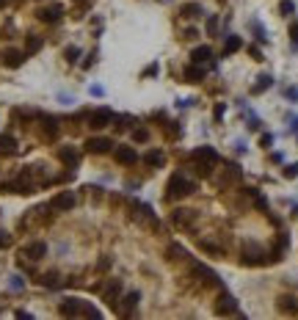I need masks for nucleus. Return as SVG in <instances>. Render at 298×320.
Listing matches in <instances>:
<instances>
[{
	"mask_svg": "<svg viewBox=\"0 0 298 320\" xmlns=\"http://www.w3.org/2000/svg\"><path fill=\"white\" fill-rule=\"evenodd\" d=\"M168 193L166 199H185V196H191L193 190H196V182L193 179H185L182 174H174L171 179H168Z\"/></svg>",
	"mask_w": 298,
	"mask_h": 320,
	"instance_id": "nucleus-1",
	"label": "nucleus"
},
{
	"mask_svg": "<svg viewBox=\"0 0 298 320\" xmlns=\"http://www.w3.org/2000/svg\"><path fill=\"white\" fill-rule=\"evenodd\" d=\"M100 296L108 307H116V304H119V296H122V282L119 279H108L105 285H100Z\"/></svg>",
	"mask_w": 298,
	"mask_h": 320,
	"instance_id": "nucleus-2",
	"label": "nucleus"
},
{
	"mask_svg": "<svg viewBox=\"0 0 298 320\" xmlns=\"http://www.w3.org/2000/svg\"><path fill=\"white\" fill-rule=\"evenodd\" d=\"M111 122H114V113L108 111V108H100V111H94L89 116V127H91V130H102V127H108Z\"/></svg>",
	"mask_w": 298,
	"mask_h": 320,
	"instance_id": "nucleus-3",
	"label": "nucleus"
},
{
	"mask_svg": "<svg viewBox=\"0 0 298 320\" xmlns=\"http://www.w3.org/2000/svg\"><path fill=\"white\" fill-rule=\"evenodd\" d=\"M75 202H78V199H75V193H72V190H64V193H58L53 202H50V207L58 210V213H64V210H72V207H75Z\"/></svg>",
	"mask_w": 298,
	"mask_h": 320,
	"instance_id": "nucleus-4",
	"label": "nucleus"
},
{
	"mask_svg": "<svg viewBox=\"0 0 298 320\" xmlns=\"http://www.w3.org/2000/svg\"><path fill=\"white\" fill-rule=\"evenodd\" d=\"M193 163H207V166H213V163H218V152H215L213 147H199L193 149Z\"/></svg>",
	"mask_w": 298,
	"mask_h": 320,
	"instance_id": "nucleus-5",
	"label": "nucleus"
},
{
	"mask_svg": "<svg viewBox=\"0 0 298 320\" xmlns=\"http://www.w3.org/2000/svg\"><path fill=\"white\" fill-rule=\"evenodd\" d=\"M111 147H114L111 138H89V141H86V149H89L91 155H105V152H111Z\"/></svg>",
	"mask_w": 298,
	"mask_h": 320,
	"instance_id": "nucleus-6",
	"label": "nucleus"
},
{
	"mask_svg": "<svg viewBox=\"0 0 298 320\" xmlns=\"http://www.w3.org/2000/svg\"><path fill=\"white\" fill-rule=\"evenodd\" d=\"M58 160L64 163L66 168H78V163H80V155L75 152L72 147H61V149H58Z\"/></svg>",
	"mask_w": 298,
	"mask_h": 320,
	"instance_id": "nucleus-7",
	"label": "nucleus"
},
{
	"mask_svg": "<svg viewBox=\"0 0 298 320\" xmlns=\"http://www.w3.org/2000/svg\"><path fill=\"white\" fill-rule=\"evenodd\" d=\"M215 315H235V298L229 293H221L215 304Z\"/></svg>",
	"mask_w": 298,
	"mask_h": 320,
	"instance_id": "nucleus-8",
	"label": "nucleus"
},
{
	"mask_svg": "<svg viewBox=\"0 0 298 320\" xmlns=\"http://www.w3.org/2000/svg\"><path fill=\"white\" fill-rule=\"evenodd\" d=\"M83 312V301H78V298H66L64 304H61V315L64 318H75V315Z\"/></svg>",
	"mask_w": 298,
	"mask_h": 320,
	"instance_id": "nucleus-9",
	"label": "nucleus"
},
{
	"mask_svg": "<svg viewBox=\"0 0 298 320\" xmlns=\"http://www.w3.org/2000/svg\"><path fill=\"white\" fill-rule=\"evenodd\" d=\"M61 14H64V8H61V6H50V8H39L36 17L42 19V22H58Z\"/></svg>",
	"mask_w": 298,
	"mask_h": 320,
	"instance_id": "nucleus-10",
	"label": "nucleus"
},
{
	"mask_svg": "<svg viewBox=\"0 0 298 320\" xmlns=\"http://www.w3.org/2000/svg\"><path fill=\"white\" fill-rule=\"evenodd\" d=\"M116 160H119L122 166H133V163H138V155L133 147H119L116 149Z\"/></svg>",
	"mask_w": 298,
	"mask_h": 320,
	"instance_id": "nucleus-11",
	"label": "nucleus"
},
{
	"mask_svg": "<svg viewBox=\"0 0 298 320\" xmlns=\"http://www.w3.org/2000/svg\"><path fill=\"white\" fill-rule=\"evenodd\" d=\"M28 260H42L44 254H47V246L42 243V240H36V243H28L25 246V251H22Z\"/></svg>",
	"mask_w": 298,
	"mask_h": 320,
	"instance_id": "nucleus-12",
	"label": "nucleus"
},
{
	"mask_svg": "<svg viewBox=\"0 0 298 320\" xmlns=\"http://www.w3.org/2000/svg\"><path fill=\"white\" fill-rule=\"evenodd\" d=\"M138 301H141V296H138V293H127V296L122 298V307L116 309V312H119V315H133V309L138 307Z\"/></svg>",
	"mask_w": 298,
	"mask_h": 320,
	"instance_id": "nucleus-13",
	"label": "nucleus"
},
{
	"mask_svg": "<svg viewBox=\"0 0 298 320\" xmlns=\"http://www.w3.org/2000/svg\"><path fill=\"white\" fill-rule=\"evenodd\" d=\"M0 61H3V66H19L25 61V53H19V50H3Z\"/></svg>",
	"mask_w": 298,
	"mask_h": 320,
	"instance_id": "nucleus-14",
	"label": "nucleus"
},
{
	"mask_svg": "<svg viewBox=\"0 0 298 320\" xmlns=\"http://www.w3.org/2000/svg\"><path fill=\"white\" fill-rule=\"evenodd\" d=\"M263 257V251H260V246H251V243H246L243 246V262L246 265H254V262H263L260 260Z\"/></svg>",
	"mask_w": 298,
	"mask_h": 320,
	"instance_id": "nucleus-15",
	"label": "nucleus"
},
{
	"mask_svg": "<svg viewBox=\"0 0 298 320\" xmlns=\"http://www.w3.org/2000/svg\"><path fill=\"white\" fill-rule=\"evenodd\" d=\"M279 312L285 315H298V301L293 296H282L279 298Z\"/></svg>",
	"mask_w": 298,
	"mask_h": 320,
	"instance_id": "nucleus-16",
	"label": "nucleus"
},
{
	"mask_svg": "<svg viewBox=\"0 0 298 320\" xmlns=\"http://www.w3.org/2000/svg\"><path fill=\"white\" fill-rule=\"evenodd\" d=\"M42 138H44V141H55V138H58V125H55L53 119H44V125H42Z\"/></svg>",
	"mask_w": 298,
	"mask_h": 320,
	"instance_id": "nucleus-17",
	"label": "nucleus"
},
{
	"mask_svg": "<svg viewBox=\"0 0 298 320\" xmlns=\"http://www.w3.org/2000/svg\"><path fill=\"white\" fill-rule=\"evenodd\" d=\"M185 80H188V83H202V80H204V69L199 64L188 66V69H185Z\"/></svg>",
	"mask_w": 298,
	"mask_h": 320,
	"instance_id": "nucleus-18",
	"label": "nucleus"
},
{
	"mask_svg": "<svg viewBox=\"0 0 298 320\" xmlns=\"http://www.w3.org/2000/svg\"><path fill=\"white\" fill-rule=\"evenodd\" d=\"M144 163H147L149 168H163V152H147L144 155Z\"/></svg>",
	"mask_w": 298,
	"mask_h": 320,
	"instance_id": "nucleus-19",
	"label": "nucleus"
},
{
	"mask_svg": "<svg viewBox=\"0 0 298 320\" xmlns=\"http://www.w3.org/2000/svg\"><path fill=\"white\" fill-rule=\"evenodd\" d=\"M14 152H17L14 136H0V155H14Z\"/></svg>",
	"mask_w": 298,
	"mask_h": 320,
	"instance_id": "nucleus-20",
	"label": "nucleus"
},
{
	"mask_svg": "<svg viewBox=\"0 0 298 320\" xmlns=\"http://www.w3.org/2000/svg\"><path fill=\"white\" fill-rule=\"evenodd\" d=\"M171 218H174V224H179V226H188L193 218H196V215H193L191 210H174V215H171Z\"/></svg>",
	"mask_w": 298,
	"mask_h": 320,
	"instance_id": "nucleus-21",
	"label": "nucleus"
},
{
	"mask_svg": "<svg viewBox=\"0 0 298 320\" xmlns=\"http://www.w3.org/2000/svg\"><path fill=\"white\" fill-rule=\"evenodd\" d=\"M243 47V39L240 36H227V44H224V55H232Z\"/></svg>",
	"mask_w": 298,
	"mask_h": 320,
	"instance_id": "nucleus-22",
	"label": "nucleus"
},
{
	"mask_svg": "<svg viewBox=\"0 0 298 320\" xmlns=\"http://www.w3.org/2000/svg\"><path fill=\"white\" fill-rule=\"evenodd\" d=\"M207 58H213V50H210V47H196V50L191 53V61H193V64H204Z\"/></svg>",
	"mask_w": 298,
	"mask_h": 320,
	"instance_id": "nucleus-23",
	"label": "nucleus"
},
{
	"mask_svg": "<svg viewBox=\"0 0 298 320\" xmlns=\"http://www.w3.org/2000/svg\"><path fill=\"white\" fill-rule=\"evenodd\" d=\"M271 83H274V77H271V75H263L254 86H251V94H263L265 89H271Z\"/></svg>",
	"mask_w": 298,
	"mask_h": 320,
	"instance_id": "nucleus-24",
	"label": "nucleus"
},
{
	"mask_svg": "<svg viewBox=\"0 0 298 320\" xmlns=\"http://www.w3.org/2000/svg\"><path fill=\"white\" fill-rule=\"evenodd\" d=\"M42 50V39L39 36H28V42H25V55H33Z\"/></svg>",
	"mask_w": 298,
	"mask_h": 320,
	"instance_id": "nucleus-25",
	"label": "nucleus"
},
{
	"mask_svg": "<svg viewBox=\"0 0 298 320\" xmlns=\"http://www.w3.org/2000/svg\"><path fill=\"white\" fill-rule=\"evenodd\" d=\"M179 14H182V17H199V14H202V6H199V3H185L182 8H179Z\"/></svg>",
	"mask_w": 298,
	"mask_h": 320,
	"instance_id": "nucleus-26",
	"label": "nucleus"
},
{
	"mask_svg": "<svg viewBox=\"0 0 298 320\" xmlns=\"http://www.w3.org/2000/svg\"><path fill=\"white\" fill-rule=\"evenodd\" d=\"M39 282H42L44 287H61V276H58V273H44Z\"/></svg>",
	"mask_w": 298,
	"mask_h": 320,
	"instance_id": "nucleus-27",
	"label": "nucleus"
},
{
	"mask_svg": "<svg viewBox=\"0 0 298 320\" xmlns=\"http://www.w3.org/2000/svg\"><path fill=\"white\" fill-rule=\"evenodd\" d=\"M202 251H207V254H215V257H221L224 251H221V246H215V243H210V240H202Z\"/></svg>",
	"mask_w": 298,
	"mask_h": 320,
	"instance_id": "nucleus-28",
	"label": "nucleus"
},
{
	"mask_svg": "<svg viewBox=\"0 0 298 320\" xmlns=\"http://www.w3.org/2000/svg\"><path fill=\"white\" fill-rule=\"evenodd\" d=\"M114 127H116V130H127V127H133V116H119Z\"/></svg>",
	"mask_w": 298,
	"mask_h": 320,
	"instance_id": "nucleus-29",
	"label": "nucleus"
},
{
	"mask_svg": "<svg viewBox=\"0 0 298 320\" xmlns=\"http://www.w3.org/2000/svg\"><path fill=\"white\" fill-rule=\"evenodd\" d=\"M66 61H69V64H75V61H78V55H80V50L78 47H66Z\"/></svg>",
	"mask_w": 298,
	"mask_h": 320,
	"instance_id": "nucleus-30",
	"label": "nucleus"
},
{
	"mask_svg": "<svg viewBox=\"0 0 298 320\" xmlns=\"http://www.w3.org/2000/svg\"><path fill=\"white\" fill-rule=\"evenodd\" d=\"M285 177H287V179H296V177H298V166H296V163L285 166Z\"/></svg>",
	"mask_w": 298,
	"mask_h": 320,
	"instance_id": "nucleus-31",
	"label": "nucleus"
},
{
	"mask_svg": "<svg viewBox=\"0 0 298 320\" xmlns=\"http://www.w3.org/2000/svg\"><path fill=\"white\" fill-rule=\"evenodd\" d=\"M147 138H149L147 130H136V133H133V141H136V144H144Z\"/></svg>",
	"mask_w": 298,
	"mask_h": 320,
	"instance_id": "nucleus-32",
	"label": "nucleus"
},
{
	"mask_svg": "<svg viewBox=\"0 0 298 320\" xmlns=\"http://www.w3.org/2000/svg\"><path fill=\"white\" fill-rule=\"evenodd\" d=\"M11 246V235L8 232H0V249H8Z\"/></svg>",
	"mask_w": 298,
	"mask_h": 320,
	"instance_id": "nucleus-33",
	"label": "nucleus"
},
{
	"mask_svg": "<svg viewBox=\"0 0 298 320\" xmlns=\"http://www.w3.org/2000/svg\"><path fill=\"white\" fill-rule=\"evenodd\" d=\"M168 125H171V127H166V136H171V138H177V136H179V127H177V125H174V122H168Z\"/></svg>",
	"mask_w": 298,
	"mask_h": 320,
	"instance_id": "nucleus-34",
	"label": "nucleus"
},
{
	"mask_svg": "<svg viewBox=\"0 0 298 320\" xmlns=\"http://www.w3.org/2000/svg\"><path fill=\"white\" fill-rule=\"evenodd\" d=\"M215 30H218V19L213 17V19L207 22V33H210V36H215Z\"/></svg>",
	"mask_w": 298,
	"mask_h": 320,
	"instance_id": "nucleus-35",
	"label": "nucleus"
},
{
	"mask_svg": "<svg viewBox=\"0 0 298 320\" xmlns=\"http://www.w3.org/2000/svg\"><path fill=\"white\" fill-rule=\"evenodd\" d=\"M80 315H89V318H100V312H97L94 307H86V304H83V312H80Z\"/></svg>",
	"mask_w": 298,
	"mask_h": 320,
	"instance_id": "nucleus-36",
	"label": "nucleus"
},
{
	"mask_svg": "<svg viewBox=\"0 0 298 320\" xmlns=\"http://www.w3.org/2000/svg\"><path fill=\"white\" fill-rule=\"evenodd\" d=\"M296 11V6H293L290 0H285V3H282V14H293Z\"/></svg>",
	"mask_w": 298,
	"mask_h": 320,
	"instance_id": "nucleus-37",
	"label": "nucleus"
},
{
	"mask_svg": "<svg viewBox=\"0 0 298 320\" xmlns=\"http://www.w3.org/2000/svg\"><path fill=\"white\" fill-rule=\"evenodd\" d=\"M11 287H14V290H22V279H19V276H11Z\"/></svg>",
	"mask_w": 298,
	"mask_h": 320,
	"instance_id": "nucleus-38",
	"label": "nucleus"
},
{
	"mask_svg": "<svg viewBox=\"0 0 298 320\" xmlns=\"http://www.w3.org/2000/svg\"><path fill=\"white\" fill-rule=\"evenodd\" d=\"M290 36H293V42H298V22L290 28Z\"/></svg>",
	"mask_w": 298,
	"mask_h": 320,
	"instance_id": "nucleus-39",
	"label": "nucleus"
},
{
	"mask_svg": "<svg viewBox=\"0 0 298 320\" xmlns=\"http://www.w3.org/2000/svg\"><path fill=\"white\" fill-rule=\"evenodd\" d=\"M196 36H199V33H196L193 28H188V30H185V39H196Z\"/></svg>",
	"mask_w": 298,
	"mask_h": 320,
	"instance_id": "nucleus-40",
	"label": "nucleus"
},
{
	"mask_svg": "<svg viewBox=\"0 0 298 320\" xmlns=\"http://www.w3.org/2000/svg\"><path fill=\"white\" fill-rule=\"evenodd\" d=\"M274 144V136H263V147H271Z\"/></svg>",
	"mask_w": 298,
	"mask_h": 320,
	"instance_id": "nucleus-41",
	"label": "nucleus"
},
{
	"mask_svg": "<svg viewBox=\"0 0 298 320\" xmlns=\"http://www.w3.org/2000/svg\"><path fill=\"white\" fill-rule=\"evenodd\" d=\"M287 97H290V100H298V89H290V91H287Z\"/></svg>",
	"mask_w": 298,
	"mask_h": 320,
	"instance_id": "nucleus-42",
	"label": "nucleus"
},
{
	"mask_svg": "<svg viewBox=\"0 0 298 320\" xmlns=\"http://www.w3.org/2000/svg\"><path fill=\"white\" fill-rule=\"evenodd\" d=\"M293 130H296V133H298V119H293Z\"/></svg>",
	"mask_w": 298,
	"mask_h": 320,
	"instance_id": "nucleus-43",
	"label": "nucleus"
},
{
	"mask_svg": "<svg viewBox=\"0 0 298 320\" xmlns=\"http://www.w3.org/2000/svg\"><path fill=\"white\" fill-rule=\"evenodd\" d=\"M8 6V0H0V8H6Z\"/></svg>",
	"mask_w": 298,
	"mask_h": 320,
	"instance_id": "nucleus-44",
	"label": "nucleus"
}]
</instances>
